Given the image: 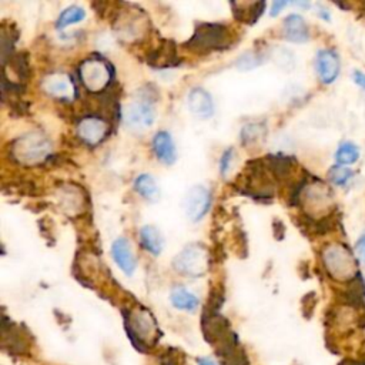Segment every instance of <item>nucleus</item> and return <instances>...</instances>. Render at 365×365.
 Listing matches in <instances>:
<instances>
[{
	"label": "nucleus",
	"mask_w": 365,
	"mask_h": 365,
	"mask_svg": "<svg viewBox=\"0 0 365 365\" xmlns=\"http://www.w3.org/2000/svg\"><path fill=\"white\" fill-rule=\"evenodd\" d=\"M230 45V32L218 23H199L187 48L197 53H208L226 49Z\"/></svg>",
	"instance_id": "obj_1"
},
{
	"label": "nucleus",
	"mask_w": 365,
	"mask_h": 365,
	"mask_svg": "<svg viewBox=\"0 0 365 365\" xmlns=\"http://www.w3.org/2000/svg\"><path fill=\"white\" fill-rule=\"evenodd\" d=\"M52 152L51 142L39 133H29L18 139L12 146V154L16 162L33 166L45 162Z\"/></svg>",
	"instance_id": "obj_2"
},
{
	"label": "nucleus",
	"mask_w": 365,
	"mask_h": 365,
	"mask_svg": "<svg viewBox=\"0 0 365 365\" xmlns=\"http://www.w3.org/2000/svg\"><path fill=\"white\" fill-rule=\"evenodd\" d=\"M327 271L338 281H347L355 277L356 263L347 247L342 244H331L322 253Z\"/></svg>",
	"instance_id": "obj_3"
},
{
	"label": "nucleus",
	"mask_w": 365,
	"mask_h": 365,
	"mask_svg": "<svg viewBox=\"0 0 365 365\" xmlns=\"http://www.w3.org/2000/svg\"><path fill=\"white\" fill-rule=\"evenodd\" d=\"M79 75L85 88L92 93L105 90L112 82L110 66L99 58H90L85 60L79 69Z\"/></svg>",
	"instance_id": "obj_4"
},
{
	"label": "nucleus",
	"mask_w": 365,
	"mask_h": 365,
	"mask_svg": "<svg viewBox=\"0 0 365 365\" xmlns=\"http://www.w3.org/2000/svg\"><path fill=\"white\" fill-rule=\"evenodd\" d=\"M173 265L184 275L200 277L208 267L207 250L201 244H190L177 254Z\"/></svg>",
	"instance_id": "obj_5"
},
{
	"label": "nucleus",
	"mask_w": 365,
	"mask_h": 365,
	"mask_svg": "<svg viewBox=\"0 0 365 365\" xmlns=\"http://www.w3.org/2000/svg\"><path fill=\"white\" fill-rule=\"evenodd\" d=\"M154 119H156L154 106L152 102L146 99H142L129 105L125 115V120L127 126L136 132H142L152 127V125L154 123Z\"/></svg>",
	"instance_id": "obj_6"
},
{
	"label": "nucleus",
	"mask_w": 365,
	"mask_h": 365,
	"mask_svg": "<svg viewBox=\"0 0 365 365\" xmlns=\"http://www.w3.org/2000/svg\"><path fill=\"white\" fill-rule=\"evenodd\" d=\"M211 203V196L208 189L204 186H194L189 190L186 199H184V210L187 217L197 223L200 221L208 211Z\"/></svg>",
	"instance_id": "obj_7"
},
{
	"label": "nucleus",
	"mask_w": 365,
	"mask_h": 365,
	"mask_svg": "<svg viewBox=\"0 0 365 365\" xmlns=\"http://www.w3.org/2000/svg\"><path fill=\"white\" fill-rule=\"evenodd\" d=\"M109 132H110V126L107 125V122L96 116H88L82 119L78 126L79 137L90 146H96L100 142H103L109 134Z\"/></svg>",
	"instance_id": "obj_8"
},
{
	"label": "nucleus",
	"mask_w": 365,
	"mask_h": 365,
	"mask_svg": "<svg viewBox=\"0 0 365 365\" xmlns=\"http://www.w3.org/2000/svg\"><path fill=\"white\" fill-rule=\"evenodd\" d=\"M43 89L46 93L56 99L70 100L75 96V86L70 78L63 73H53L45 78Z\"/></svg>",
	"instance_id": "obj_9"
},
{
	"label": "nucleus",
	"mask_w": 365,
	"mask_h": 365,
	"mask_svg": "<svg viewBox=\"0 0 365 365\" xmlns=\"http://www.w3.org/2000/svg\"><path fill=\"white\" fill-rule=\"evenodd\" d=\"M189 109L199 119H210L214 115V103L211 96L201 88H196L189 95Z\"/></svg>",
	"instance_id": "obj_10"
},
{
	"label": "nucleus",
	"mask_w": 365,
	"mask_h": 365,
	"mask_svg": "<svg viewBox=\"0 0 365 365\" xmlns=\"http://www.w3.org/2000/svg\"><path fill=\"white\" fill-rule=\"evenodd\" d=\"M112 255L123 273H126L127 275H132L134 273L137 267V261L133 254L132 245L126 238H119L113 243Z\"/></svg>",
	"instance_id": "obj_11"
},
{
	"label": "nucleus",
	"mask_w": 365,
	"mask_h": 365,
	"mask_svg": "<svg viewBox=\"0 0 365 365\" xmlns=\"http://www.w3.org/2000/svg\"><path fill=\"white\" fill-rule=\"evenodd\" d=\"M317 72L322 83H332L339 73V60L332 51H321L317 56Z\"/></svg>",
	"instance_id": "obj_12"
},
{
	"label": "nucleus",
	"mask_w": 365,
	"mask_h": 365,
	"mask_svg": "<svg viewBox=\"0 0 365 365\" xmlns=\"http://www.w3.org/2000/svg\"><path fill=\"white\" fill-rule=\"evenodd\" d=\"M284 36L294 43H304L310 39L308 28L300 15H290L284 22Z\"/></svg>",
	"instance_id": "obj_13"
},
{
	"label": "nucleus",
	"mask_w": 365,
	"mask_h": 365,
	"mask_svg": "<svg viewBox=\"0 0 365 365\" xmlns=\"http://www.w3.org/2000/svg\"><path fill=\"white\" fill-rule=\"evenodd\" d=\"M153 147L157 159L164 164H173L177 153L171 136L167 132H159L153 140Z\"/></svg>",
	"instance_id": "obj_14"
},
{
	"label": "nucleus",
	"mask_w": 365,
	"mask_h": 365,
	"mask_svg": "<svg viewBox=\"0 0 365 365\" xmlns=\"http://www.w3.org/2000/svg\"><path fill=\"white\" fill-rule=\"evenodd\" d=\"M231 8L237 21H241L247 25H253L261 16L265 4H231Z\"/></svg>",
	"instance_id": "obj_15"
},
{
	"label": "nucleus",
	"mask_w": 365,
	"mask_h": 365,
	"mask_svg": "<svg viewBox=\"0 0 365 365\" xmlns=\"http://www.w3.org/2000/svg\"><path fill=\"white\" fill-rule=\"evenodd\" d=\"M176 48L171 42H163L156 51L149 56V63L157 68H167L174 63Z\"/></svg>",
	"instance_id": "obj_16"
},
{
	"label": "nucleus",
	"mask_w": 365,
	"mask_h": 365,
	"mask_svg": "<svg viewBox=\"0 0 365 365\" xmlns=\"http://www.w3.org/2000/svg\"><path fill=\"white\" fill-rule=\"evenodd\" d=\"M134 189L143 199L149 201L154 203L160 199V189L154 177L150 174H140L134 181Z\"/></svg>",
	"instance_id": "obj_17"
},
{
	"label": "nucleus",
	"mask_w": 365,
	"mask_h": 365,
	"mask_svg": "<svg viewBox=\"0 0 365 365\" xmlns=\"http://www.w3.org/2000/svg\"><path fill=\"white\" fill-rule=\"evenodd\" d=\"M171 304L183 311H194L199 307V298L196 294L183 287H176L170 295Z\"/></svg>",
	"instance_id": "obj_18"
},
{
	"label": "nucleus",
	"mask_w": 365,
	"mask_h": 365,
	"mask_svg": "<svg viewBox=\"0 0 365 365\" xmlns=\"http://www.w3.org/2000/svg\"><path fill=\"white\" fill-rule=\"evenodd\" d=\"M140 237H142V244L144 245V248L149 253H152L153 255H159L163 251L164 241H163L160 233L156 230V227H153V226L143 227L140 231Z\"/></svg>",
	"instance_id": "obj_19"
},
{
	"label": "nucleus",
	"mask_w": 365,
	"mask_h": 365,
	"mask_svg": "<svg viewBox=\"0 0 365 365\" xmlns=\"http://www.w3.org/2000/svg\"><path fill=\"white\" fill-rule=\"evenodd\" d=\"M86 18V12L83 8H79V6H70L68 9H65L59 19H58V29H65L66 26L69 25H75V23H79L82 22L83 19Z\"/></svg>",
	"instance_id": "obj_20"
},
{
	"label": "nucleus",
	"mask_w": 365,
	"mask_h": 365,
	"mask_svg": "<svg viewBox=\"0 0 365 365\" xmlns=\"http://www.w3.org/2000/svg\"><path fill=\"white\" fill-rule=\"evenodd\" d=\"M359 157V152L358 147L352 143H344L339 146V149L337 150L335 159L339 164L342 166H348V164H354Z\"/></svg>",
	"instance_id": "obj_21"
},
{
	"label": "nucleus",
	"mask_w": 365,
	"mask_h": 365,
	"mask_svg": "<svg viewBox=\"0 0 365 365\" xmlns=\"http://www.w3.org/2000/svg\"><path fill=\"white\" fill-rule=\"evenodd\" d=\"M265 134V127L263 125H247L243 132H241V137L245 143H253L258 139H261Z\"/></svg>",
	"instance_id": "obj_22"
},
{
	"label": "nucleus",
	"mask_w": 365,
	"mask_h": 365,
	"mask_svg": "<svg viewBox=\"0 0 365 365\" xmlns=\"http://www.w3.org/2000/svg\"><path fill=\"white\" fill-rule=\"evenodd\" d=\"M260 63H261V60L258 59L257 55H254V53H247V55H244V56L237 62V66H238L241 70H250V69L257 68Z\"/></svg>",
	"instance_id": "obj_23"
},
{
	"label": "nucleus",
	"mask_w": 365,
	"mask_h": 365,
	"mask_svg": "<svg viewBox=\"0 0 365 365\" xmlns=\"http://www.w3.org/2000/svg\"><path fill=\"white\" fill-rule=\"evenodd\" d=\"M329 177H331V180H332L335 184L342 186V184H345V183L349 180L351 171L347 170V169H342V167H335V169L331 170Z\"/></svg>",
	"instance_id": "obj_24"
},
{
	"label": "nucleus",
	"mask_w": 365,
	"mask_h": 365,
	"mask_svg": "<svg viewBox=\"0 0 365 365\" xmlns=\"http://www.w3.org/2000/svg\"><path fill=\"white\" fill-rule=\"evenodd\" d=\"M231 159H233V150H228L224 153V156L221 157V162H220V170H221V174H227L228 169H230V164H231Z\"/></svg>",
	"instance_id": "obj_25"
},
{
	"label": "nucleus",
	"mask_w": 365,
	"mask_h": 365,
	"mask_svg": "<svg viewBox=\"0 0 365 365\" xmlns=\"http://www.w3.org/2000/svg\"><path fill=\"white\" fill-rule=\"evenodd\" d=\"M354 80L358 86H361L362 89H365V75L361 72H355L354 73Z\"/></svg>",
	"instance_id": "obj_26"
},
{
	"label": "nucleus",
	"mask_w": 365,
	"mask_h": 365,
	"mask_svg": "<svg viewBox=\"0 0 365 365\" xmlns=\"http://www.w3.org/2000/svg\"><path fill=\"white\" fill-rule=\"evenodd\" d=\"M287 5H288L287 2H274V5H273V9H271V15H273V16L278 15V14H280V11H281L282 8H285Z\"/></svg>",
	"instance_id": "obj_27"
},
{
	"label": "nucleus",
	"mask_w": 365,
	"mask_h": 365,
	"mask_svg": "<svg viewBox=\"0 0 365 365\" xmlns=\"http://www.w3.org/2000/svg\"><path fill=\"white\" fill-rule=\"evenodd\" d=\"M356 247H358V251H359V254H361V257H362L364 263H365V236L359 238V241H358V245H356Z\"/></svg>",
	"instance_id": "obj_28"
},
{
	"label": "nucleus",
	"mask_w": 365,
	"mask_h": 365,
	"mask_svg": "<svg viewBox=\"0 0 365 365\" xmlns=\"http://www.w3.org/2000/svg\"><path fill=\"white\" fill-rule=\"evenodd\" d=\"M200 365H217V364L214 361H211V359H201Z\"/></svg>",
	"instance_id": "obj_29"
},
{
	"label": "nucleus",
	"mask_w": 365,
	"mask_h": 365,
	"mask_svg": "<svg viewBox=\"0 0 365 365\" xmlns=\"http://www.w3.org/2000/svg\"><path fill=\"white\" fill-rule=\"evenodd\" d=\"M361 365H365V364H361Z\"/></svg>",
	"instance_id": "obj_30"
}]
</instances>
